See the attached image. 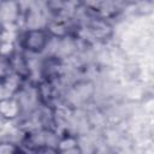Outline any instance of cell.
Segmentation results:
<instances>
[{"mask_svg": "<svg viewBox=\"0 0 154 154\" xmlns=\"http://www.w3.org/2000/svg\"><path fill=\"white\" fill-rule=\"evenodd\" d=\"M48 32L42 29H31L23 36V46L31 53L42 52L48 43Z\"/></svg>", "mask_w": 154, "mask_h": 154, "instance_id": "1", "label": "cell"}, {"mask_svg": "<svg viewBox=\"0 0 154 154\" xmlns=\"http://www.w3.org/2000/svg\"><path fill=\"white\" fill-rule=\"evenodd\" d=\"M19 102L13 97H4L0 100V116L6 119H13L20 111Z\"/></svg>", "mask_w": 154, "mask_h": 154, "instance_id": "2", "label": "cell"}, {"mask_svg": "<svg viewBox=\"0 0 154 154\" xmlns=\"http://www.w3.org/2000/svg\"><path fill=\"white\" fill-rule=\"evenodd\" d=\"M17 150H19V149L16 148L13 144H4V143L0 144V153H13Z\"/></svg>", "mask_w": 154, "mask_h": 154, "instance_id": "3", "label": "cell"}]
</instances>
